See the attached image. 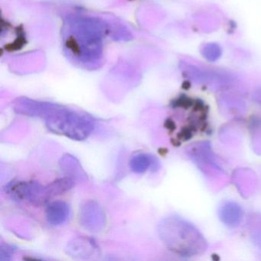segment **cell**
I'll use <instances>...</instances> for the list:
<instances>
[{
    "instance_id": "cell-1",
    "label": "cell",
    "mask_w": 261,
    "mask_h": 261,
    "mask_svg": "<svg viewBox=\"0 0 261 261\" xmlns=\"http://www.w3.org/2000/svg\"><path fill=\"white\" fill-rule=\"evenodd\" d=\"M160 239L169 250L183 256L200 254L206 250V241L190 223L178 217H169L158 226Z\"/></svg>"
},
{
    "instance_id": "cell-2",
    "label": "cell",
    "mask_w": 261,
    "mask_h": 261,
    "mask_svg": "<svg viewBox=\"0 0 261 261\" xmlns=\"http://www.w3.org/2000/svg\"><path fill=\"white\" fill-rule=\"evenodd\" d=\"M44 119L51 132L76 141H82L88 138L95 126L94 119L88 114L56 105H54Z\"/></svg>"
},
{
    "instance_id": "cell-3",
    "label": "cell",
    "mask_w": 261,
    "mask_h": 261,
    "mask_svg": "<svg viewBox=\"0 0 261 261\" xmlns=\"http://www.w3.org/2000/svg\"><path fill=\"white\" fill-rule=\"evenodd\" d=\"M4 191L13 199L27 201L36 206L44 203V186L36 181H12L4 188Z\"/></svg>"
},
{
    "instance_id": "cell-4",
    "label": "cell",
    "mask_w": 261,
    "mask_h": 261,
    "mask_svg": "<svg viewBox=\"0 0 261 261\" xmlns=\"http://www.w3.org/2000/svg\"><path fill=\"white\" fill-rule=\"evenodd\" d=\"M79 216L82 225L91 231H99L105 224V213L95 201L85 202L81 208Z\"/></svg>"
},
{
    "instance_id": "cell-5",
    "label": "cell",
    "mask_w": 261,
    "mask_h": 261,
    "mask_svg": "<svg viewBox=\"0 0 261 261\" xmlns=\"http://www.w3.org/2000/svg\"><path fill=\"white\" fill-rule=\"evenodd\" d=\"M97 246L93 240L87 238L73 239L67 244V253L77 259H88L97 253Z\"/></svg>"
},
{
    "instance_id": "cell-6",
    "label": "cell",
    "mask_w": 261,
    "mask_h": 261,
    "mask_svg": "<svg viewBox=\"0 0 261 261\" xmlns=\"http://www.w3.org/2000/svg\"><path fill=\"white\" fill-rule=\"evenodd\" d=\"M54 105L51 103L33 101L28 99H22L16 102L14 110L16 113L22 115L45 118V116L51 111Z\"/></svg>"
},
{
    "instance_id": "cell-7",
    "label": "cell",
    "mask_w": 261,
    "mask_h": 261,
    "mask_svg": "<svg viewBox=\"0 0 261 261\" xmlns=\"http://www.w3.org/2000/svg\"><path fill=\"white\" fill-rule=\"evenodd\" d=\"M69 205L63 201H51L45 211L47 221L53 225H61L69 217Z\"/></svg>"
},
{
    "instance_id": "cell-8",
    "label": "cell",
    "mask_w": 261,
    "mask_h": 261,
    "mask_svg": "<svg viewBox=\"0 0 261 261\" xmlns=\"http://www.w3.org/2000/svg\"><path fill=\"white\" fill-rule=\"evenodd\" d=\"M74 186V181L70 177L59 178L44 186V200L45 204L54 197L59 196L71 190Z\"/></svg>"
},
{
    "instance_id": "cell-9",
    "label": "cell",
    "mask_w": 261,
    "mask_h": 261,
    "mask_svg": "<svg viewBox=\"0 0 261 261\" xmlns=\"http://www.w3.org/2000/svg\"><path fill=\"white\" fill-rule=\"evenodd\" d=\"M152 164V159L146 153H137L131 158L129 168L135 173H143Z\"/></svg>"
},
{
    "instance_id": "cell-10",
    "label": "cell",
    "mask_w": 261,
    "mask_h": 261,
    "mask_svg": "<svg viewBox=\"0 0 261 261\" xmlns=\"http://www.w3.org/2000/svg\"><path fill=\"white\" fill-rule=\"evenodd\" d=\"M241 208L237 204H224L221 210V217L224 222L229 225H236L241 219Z\"/></svg>"
},
{
    "instance_id": "cell-11",
    "label": "cell",
    "mask_w": 261,
    "mask_h": 261,
    "mask_svg": "<svg viewBox=\"0 0 261 261\" xmlns=\"http://www.w3.org/2000/svg\"><path fill=\"white\" fill-rule=\"evenodd\" d=\"M16 250V247L13 246L9 245V244H2L0 247V260H10Z\"/></svg>"
}]
</instances>
